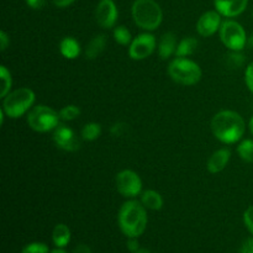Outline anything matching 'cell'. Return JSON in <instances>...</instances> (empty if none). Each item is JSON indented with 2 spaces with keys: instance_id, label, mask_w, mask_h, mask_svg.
<instances>
[{
  "instance_id": "cell-26",
  "label": "cell",
  "mask_w": 253,
  "mask_h": 253,
  "mask_svg": "<svg viewBox=\"0 0 253 253\" xmlns=\"http://www.w3.org/2000/svg\"><path fill=\"white\" fill-rule=\"evenodd\" d=\"M21 253H48V247L41 242H34V244L27 245Z\"/></svg>"
},
{
  "instance_id": "cell-6",
  "label": "cell",
  "mask_w": 253,
  "mask_h": 253,
  "mask_svg": "<svg viewBox=\"0 0 253 253\" xmlns=\"http://www.w3.org/2000/svg\"><path fill=\"white\" fill-rule=\"evenodd\" d=\"M59 119V114L46 105L35 106L27 114V124L37 132H47L56 128L58 126Z\"/></svg>"
},
{
  "instance_id": "cell-27",
  "label": "cell",
  "mask_w": 253,
  "mask_h": 253,
  "mask_svg": "<svg viewBox=\"0 0 253 253\" xmlns=\"http://www.w3.org/2000/svg\"><path fill=\"white\" fill-rule=\"evenodd\" d=\"M245 58L242 54L237 53V51H234V53L227 56V63L232 67V68H240L244 64Z\"/></svg>"
},
{
  "instance_id": "cell-17",
  "label": "cell",
  "mask_w": 253,
  "mask_h": 253,
  "mask_svg": "<svg viewBox=\"0 0 253 253\" xmlns=\"http://www.w3.org/2000/svg\"><path fill=\"white\" fill-rule=\"evenodd\" d=\"M59 49H61V53L68 59L77 58L81 53V46L73 37H64L59 44Z\"/></svg>"
},
{
  "instance_id": "cell-1",
  "label": "cell",
  "mask_w": 253,
  "mask_h": 253,
  "mask_svg": "<svg viewBox=\"0 0 253 253\" xmlns=\"http://www.w3.org/2000/svg\"><path fill=\"white\" fill-rule=\"evenodd\" d=\"M246 125L242 116L231 110L220 111L211 120V130L214 136L227 145L241 140Z\"/></svg>"
},
{
  "instance_id": "cell-12",
  "label": "cell",
  "mask_w": 253,
  "mask_h": 253,
  "mask_svg": "<svg viewBox=\"0 0 253 253\" xmlns=\"http://www.w3.org/2000/svg\"><path fill=\"white\" fill-rule=\"evenodd\" d=\"M221 24V17L217 11H208L198 20L197 30L203 37H209L219 30Z\"/></svg>"
},
{
  "instance_id": "cell-10",
  "label": "cell",
  "mask_w": 253,
  "mask_h": 253,
  "mask_svg": "<svg viewBox=\"0 0 253 253\" xmlns=\"http://www.w3.org/2000/svg\"><path fill=\"white\" fill-rule=\"evenodd\" d=\"M53 140L56 142L57 147L62 148L64 151L74 152L81 148V142L77 138L76 133L72 128L67 127L66 125H58L54 130Z\"/></svg>"
},
{
  "instance_id": "cell-14",
  "label": "cell",
  "mask_w": 253,
  "mask_h": 253,
  "mask_svg": "<svg viewBox=\"0 0 253 253\" xmlns=\"http://www.w3.org/2000/svg\"><path fill=\"white\" fill-rule=\"evenodd\" d=\"M230 156L231 152L227 148H221V150H217L216 152L212 153L210 156L209 161H208V170L210 173H219L226 167V165L230 161Z\"/></svg>"
},
{
  "instance_id": "cell-21",
  "label": "cell",
  "mask_w": 253,
  "mask_h": 253,
  "mask_svg": "<svg viewBox=\"0 0 253 253\" xmlns=\"http://www.w3.org/2000/svg\"><path fill=\"white\" fill-rule=\"evenodd\" d=\"M101 127L99 124L96 123H90L86 124L85 126L82 130V137L85 141H94L100 136Z\"/></svg>"
},
{
  "instance_id": "cell-34",
  "label": "cell",
  "mask_w": 253,
  "mask_h": 253,
  "mask_svg": "<svg viewBox=\"0 0 253 253\" xmlns=\"http://www.w3.org/2000/svg\"><path fill=\"white\" fill-rule=\"evenodd\" d=\"M54 2V5L58 7H66L68 5H71L74 0H52Z\"/></svg>"
},
{
  "instance_id": "cell-31",
  "label": "cell",
  "mask_w": 253,
  "mask_h": 253,
  "mask_svg": "<svg viewBox=\"0 0 253 253\" xmlns=\"http://www.w3.org/2000/svg\"><path fill=\"white\" fill-rule=\"evenodd\" d=\"M241 253H253V239H249L244 242L241 247Z\"/></svg>"
},
{
  "instance_id": "cell-2",
  "label": "cell",
  "mask_w": 253,
  "mask_h": 253,
  "mask_svg": "<svg viewBox=\"0 0 253 253\" xmlns=\"http://www.w3.org/2000/svg\"><path fill=\"white\" fill-rule=\"evenodd\" d=\"M119 226L128 239H136L145 232L147 226V214L143 204L128 200L119 211Z\"/></svg>"
},
{
  "instance_id": "cell-39",
  "label": "cell",
  "mask_w": 253,
  "mask_h": 253,
  "mask_svg": "<svg viewBox=\"0 0 253 253\" xmlns=\"http://www.w3.org/2000/svg\"><path fill=\"white\" fill-rule=\"evenodd\" d=\"M51 253H66V252H64L63 250H59L58 249V250H53V251H52Z\"/></svg>"
},
{
  "instance_id": "cell-35",
  "label": "cell",
  "mask_w": 253,
  "mask_h": 253,
  "mask_svg": "<svg viewBox=\"0 0 253 253\" xmlns=\"http://www.w3.org/2000/svg\"><path fill=\"white\" fill-rule=\"evenodd\" d=\"M127 247H128V250H131V251H132V252L137 251V250L140 249V247H138V244H137V242H136V240H133V239L128 240Z\"/></svg>"
},
{
  "instance_id": "cell-18",
  "label": "cell",
  "mask_w": 253,
  "mask_h": 253,
  "mask_svg": "<svg viewBox=\"0 0 253 253\" xmlns=\"http://www.w3.org/2000/svg\"><path fill=\"white\" fill-rule=\"evenodd\" d=\"M141 203L143 207L151 210H161L163 207V199L160 195V193L155 192V190H146L143 192L142 197H141Z\"/></svg>"
},
{
  "instance_id": "cell-8",
  "label": "cell",
  "mask_w": 253,
  "mask_h": 253,
  "mask_svg": "<svg viewBox=\"0 0 253 253\" xmlns=\"http://www.w3.org/2000/svg\"><path fill=\"white\" fill-rule=\"evenodd\" d=\"M116 188L124 197L135 198L141 193L142 182L137 173L125 169L116 175Z\"/></svg>"
},
{
  "instance_id": "cell-11",
  "label": "cell",
  "mask_w": 253,
  "mask_h": 253,
  "mask_svg": "<svg viewBox=\"0 0 253 253\" xmlns=\"http://www.w3.org/2000/svg\"><path fill=\"white\" fill-rule=\"evenodd\" d=\"M96 22L103 29H110L118 20V9L113 0H101L95 11Z\"/></svg>"
},
{
  "instance_id": "cell-7",
  "label": "cell",
  "mask_w": 253,
  "mask_h": 253,
  "mask_svg": "<svg viewBox=\"0 0 253 253\" xmlns=\"http://www.w3.org/2000/svg\"><path fill=\"white\" fill-rule=\"evenodd\" d=\"M220 37L227 48L232 51H241L246 46V32L244 27L236 21H225L220 27Z\"/></svg>"
},
{
  "instance_id": "cell-23",
  "label": "cell",
  "mask_w": 253,
  "mask_h": 253,
  "mask_svg": "<svg viewBox=\"0 0 253 253\" xmlns=\"http://www.w3.org/2000/svg\"><path fill=\"white\" fill-rule=\"evenodd\" d=\"M114 39L119 44L127 46L131 42V34L125 26H118L114 31Z\"/></svg>"
},
{
  "instance_id": "cell-20",
  "label": "cell",
  "mask_w": 253,
  "mask_h": 253,
  "mask_svg": "<svg viewBox=\"0 0 253 253\" xmlns=\"http://www.w3.org/2000/svg\"><path fill=\"white\" fill-rule=\"evenodd\" d=\"M197 48L198 40L194 39V37H185V39H183L182 41L178 43L175 54H177V57H187L194 53Z\"/></svg>"
},
{
  "instance_id": "cell-38",
  "label": "cell",
  "mask_w": 253,
  "mask_h": 253,
  "mask_svg": "<svg viewBox=\"0 0 253 253\" xmlns=\"http://www.w3.org/2000/svg\"><path fill=\"white\" fill-rule=\"evenodd\" d=\"M250 130H251V132H252V135H253V116H252L251 120H250Z\"/></svg>"
},
{
  "instance_id": "cell-13",
  "label": "cell",
  "mask_w": 253,
  "mask_h": 253,
  "mask_svg": "<svg viewBox=\"0 0 253 253\" xmlns=\"http://www.w3.org/2000/svg\"><path fill=\"white\" fill-rule=\"evenodd\" d=\"M249 0H214L217 12L224 16L234 17L242 14L247 6Z\"/></svg>"
},
{
  "instance_id": "cell-3",
  "label": "cell",
  "mask_w": 253,
  "mask_h": 253,
  "mask_svg": "<svg viewBox=\"0 0 253 253\" xmlns=\"http://www.w3.org/2000/svg\"><path fill=\"white\" fill-rule=\"evenodd\" d=\"M132 16L141 29L152 31L161 25L162 10L155 0H136L132 5Z\"/></svg>"
},
{
  "instance_id": "cell-29",
  "label": "cell",
  "mask_w": 253,
  "mask_h": 253,
  "mask_svg": "<svg viewBox=\"0 0 253 253\" xmlns=\"http://www.w3.org/2000/svg\"><path fill=\"white\" fill-rule=\"evenodd\" d=\"M245 79H246V84L249 89L253 93V62L247 67L246 73H245Z\"/></svg>"
},
{
  "instance_id": "cell-37",
  "label": "cell",
  "mask_w": 253,
  "mask_h": 253,
  "mask_svg": "<svg viewBox=\"0 0 253 253\" xmlns=\"http://www.w3.org/2000/svg\"><path fill=\"white\" fill-rule=\"evenodd\" d=\"M247 43H249V46L251 47V48H253V35L249 39V41H247Z\"/></svg>"
},
{
  "instance_id": "cell-5",
  "label": "cell",
  "mask_w": 253,
  "mask_h": 253,
  "mask_svg": "<svg viewBox=\"0 0 253 253\" xmlns=\"http://www.w3.org/2000/svg\"><path fill=\"white\" fill-rule=\"evenodd\" d=\"M35 103V94L29 88H20L7 94L4 99L2 110L9 118L17 119L24 115Z\"/></svg>"
},
{
  "instance_id": "cell-15",
  "label": "cell",
  "mask_w": 253,
  "mask_h": 253,
  "mask_svg": "<svg viewBox=\"0 0 253 253\" xmlns=\"http://www.w3.org/2000/svg\"><path fill=\"white\" fill-rule=\"evenodd\" d=\"M177 51V39L173 32H166L158 43V53L162 59H167Z\"/></svg>"
},
{
  "instance_id": "cell-25",
  "label": "cell",
  "mask_w": 253,
  "mask_h": 253,
  "mask_svg": "<svg viewBox=\"0 0 253 253\" xmlns=\"http://www.w3.org/2000/svg\"><path fill=\"white\" fill-rule=\"evenodd\" d=\"M81 114V109L76 105H68V106H64L61 111H59V116L61 119L66 121H71L77 119Z\"/></svg>"
},
{
  "instance_id": "cell-28",
  "label": "cell",
  "mask_w": 253,
  "mask_h": 253,
  "mask_svg": "<svg viewBox=\"0 0 253 253\" xmlns=\"http://www.w3.org/2000/svg\"><path fill=\"white\" fill-rule=\"evenodd\" d=\"M244 220H245V225H246L247 229L253 234V205L250 207L249 209L245 211L244 214Z\"/></svg>"
},
{
  "instance_id": "cell-16",
  "label": "cell",
  "mask_w": 253,
  "mask_h": 253,
  "mask_svg": "<svg viewBox=\"0 0 253 253\" xmlns=\"http://www.w3.org/2000/svg\"><path fill=\"white\" fill-rule=\"evenodd\" d=\"M106 46V36L105 35H98L93 37L85 47V57L86 59H95L101 52L105 49Z\"/></svg>"
},
{
  "instance_id": "cell-22",
  "label": "cell",
  "mask_w": 253,
  "mask_h": 253,
  "mask_svg": "<svg viewBox=\"0 0 253 253\" xmlns=\"http://www.w3.org/2000/svg\"><path fill=\"white\" fill-rule=\"evenodd\" d=\"M237 152L242 160L249 163H253V141L245 140L244 142L240 143L237 147Z\"/></svg>"
},
{
  "instance_id": "cell-19",
  "label": "cell",
  "mask_w": 253,
  "mask_h": 253,
  "mask_svg": "<svg viewBox=\"0 0 253 253\" xmlns=\"http://www.w3.org/2000/svg\"><path fill=\"white\" fill-rule=\"evenodd\" d=\"M52 239H53L54 245H56L58 249H63L68 245L69 240H71V231H69V227L64 224H58L56 225L53 230V234H52Z\"/></svg>"
},
{
  "instance_id": "cell-9",
  "label": "cell",
  "mask_w": 253,
  "mask_h": 253,
  "mask_svg": "<svg viewBox=\"0 0 253 253\" xmlns=\"http://www.w3.org/2000/svg\"><path fill=\"white\" fill-rule=\"evenodd\" d=\"M156 48V39L151 34L138 35L130 44V57L136 61L147 58L153 53Z\"/></svg>"
},
{
  "instance_id": "cell-33",
  "label": "cell",
  "mask_w": 253,
  "mask_h": 253,
  "mask_svg": "<svg viewBox=\"0 0 253 253\" xmlns=\"http://www.w3.org/2000/svg\"><path fill=\"white\" fill-rule=\"evenodd\" d=\"M73 253H91V251L86 245H78V246L73 250Z\"/></svg>"
},
{
  "instance_id": "cell-24",
  "label": "cell",
  "mask_w": 253,
  "mask_h": 253,
  "mask_svg": "<svg viewBox=\"0 0 253 253\" xmlns=\"http://www.w3.org/2000/svg\"><path fill=\"white\" fill-rule=\"evenodd\" d=\"M0 78H1V96H6L9 94L10 88H11V76L10 72L7 71L6 67H0Z\"/></svg>"
},
{
  "instance_id": "cell-30",
  "label": "cell",
  "mask_w": 253,
  "mask_h": 253,
  "mask_svg": "<svg viewBox=\"0 0 253 253\" xmlns=\"http://www.w3.org/2000/svg\"><path fill=\"white\" fill-rule=\"evenodd\" d=\"M26 2L30 7L37 10V9H42V7L44 6L46 0H26Z\"/></svg>"
},
{
  "instance_id": "cell-4",
  "label": "cell",
  "mask_w": 253,
  "mask_h": 253,
  "mask_svg": "<svg viewBox=\"0 0 253 253\" xmlns=\"http://www.w3.org/2000/svg\"><path fill=\"white\" fill-rule=\"evenodd\" d=\"M168 74L175 83L183 85H194L202 79V69L195 62L184 57H178L170 62Z\"/></svg>"
},
{
  "instance_id": "cell-36",
  "label": "cell",
  "mask_w": 253,
  "mask_h": 253,
  "mask_svg": "<svg viewBox=\"0 0 253 253\" xmlns=\"http://www.w3.org/2000/svg\"><path fill=\"white\" fill-rule=\"evenodd\" d=\"M133 253H153V252L148 251V250H146V249H138L137 251H135Z\"/></svg>"
},
{
  "instance_id": "cell-32",
  "label": "cell",
  "mask_w": 253,
  "mask_h": 253,
  "mask_svg": "<svg viewBox=\"0 0 253 253\" xmlns=\"http://www.w3.org/2000/svg\"><path fill=\"white\" fill-rule=\"evenodd\" d=\"M0 42H1V51H5L7 47V44H9V39H7V35L5 34L4 31L0 32Z\"/></svg>"
}]
</instances>
